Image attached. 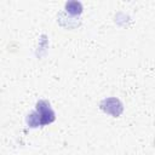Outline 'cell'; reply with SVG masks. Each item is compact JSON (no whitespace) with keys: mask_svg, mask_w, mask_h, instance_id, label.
<instances>
[{"mask_svg":"<svg viewBox=\"0 0 155 155\" xmlns=\"http://www.w3.org/2000/svg\"><path fill=\"white\" fill-rule=\"evenodd\" d=\"M35 113L38 114L40 126L52 124L56 119L54 111L52 110V108L47 101H39L35 105Z\"/></svg>","mask_w":155,"mask_h":155,"instance_id":"6da1fadb","label":"cell"},{"mask_svg":"<svg viewBox=\"0 0 155 155\" xmlns=\"http://www.w3.org/2000/svg\"><path fill=\"white\" fill-rule=\"evenodd\" d=\"M99 107H101V109H102L103 111H105L107 114L113 115L114 117L120 116L121 113H122V110H124L122 103H121L117 98H114V97L103 99V101L101 102Z\"/></svg>","mask_w":155,"mask_h":155,"instance_id":"7a4b0ae2","label":"cell"},{"mask_svg":"<svg viewBox=\"0 0 155 155\" xmlns=\"http://www.w3.org/2000/svg\"><path fill=\"white\" fill-rule=\"evenodd\" d=\"M65 11L73 16H78L82 12V5L79 1H69L65 4Z\"/></svg>","mask_w":155,"mask_h":155,"instance_id":"3957f363","label":"cell"},{"mask_svg":"<svg viewBox=\"0 0 155 155\" xmlns=\"http://www.w3.org/2000/svg\"><path fill=\"white\" fill-rule=\"evenodd\" d=\"M27 124L28 126L30 127H38L40 126V122H39V117H38V114L35 111H33L31 114H29L27 116Z\"/></svg>","mask_w":155,"mask_h":155,"instance_id":"277c9868","label":"cell"}]
</instances>
